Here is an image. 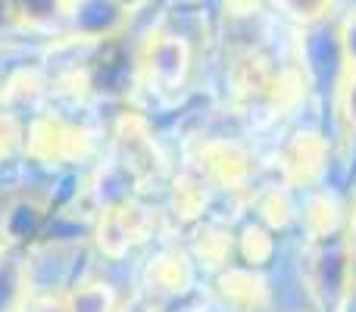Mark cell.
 Masks as SVG:
<instances>
[{"label": "cell", "instance_id": "cell-1", "mask_svg": "<svg viewBox=\"0 0 356 312\" xmlns=\"http://www.w3.org/2000/svg\"><path fill=\"white\" fill-rule=\"evenodd\" d=\"M347 50H350V56L356 60V19L347 25Z\"/></svg>", "mask_w": 356, "mask_h": 312}]
</instances>
